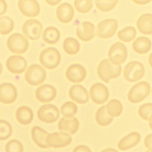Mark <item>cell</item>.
<instances>
[{"label": "cell", "mask_w": 152, "mask_h": 152, "mask_svg": "<svg viewBox=\"0 0 152 152\" xmlns=\"http://www.w3.org/2000/svg\"><path fill=\"white\" fill-rule=\"evenodd\" d=\"M121 66L112 64L108 59H104L98 65L97 73L98 77L104 83L118 77L121 72Z\"/></svg>", "instance_id": "1"}, {"label": "cell", "mask_w": 152, "mask_h": 152, "mask_svg": "<svg viewBox=\"0 0 152 152\" xmlns=\"http://www.w3.org/2000/svg\"><path fill=\"white\" fill-rule=\"evenodd\" d=\"M39 61L44 68L48 69H53L60 64L61 55L56 49L49 47L40 52Z\"/></svg>", "instance_id": "2"}, {"label": "cell", "mask_w": 152, "mask_h": 152, "mask_svg": "<svg viewBox=\"0 0 152 152\" xmlns=\"http://www.w3.org/2000/svg\"><path fill=\"white\" fill-rule=\"evenodd\" d=\"M150 84L145 81H141L134 85L128 93V99L132 103H137L142 101L149 94Z\"/></svg>", "instance_id": "3"}, {"label": "cell", "mask_w": 152, "mask_h": 152, "mask_svg": "<svg viewBox=\"0 0 152 152\" xmlns=\"http://www.w3.org/2000/svg\"><path fill=\"white\" fill-rule=\"evenodd\" d=\"M45 70L38 64H32L28 66L25 72V80L30 86H36L41 84L45 80Z\"/></svg>", "instance_id": "4"}, {"label": "cell", "mask_w": 152, "mask_h": 152, "mask_svg": "<svg viewBox=\"0 0 152 152\" xmlns=\"http://www.w3.org/2000/svg\"><path fill=\"white\" fill-rule=\"evenodd\" d=\"M145 74L144 67L138 61L128 63L124 69V77L128 82H136L140 80Z\"/></svg>", "instance_id": "5"}, {"label": "cell", "mask_w": 152, "mask_h": 152, "mask_svg": "<svg viewBox=\"0 0 152 152\" xmlns=\"http://www.w3.org/2000/svg\"><path fill=\"white\" fill-rule=\"evenodd\" d=\"M7 45L10 52L17 54L26 52L28 48V40L20 33H14L11 35L7 39Z\"/></svg>", "instance_id": "6"}, {"label": "cell", "mask_w": 152, "mask_h": 152, "mask_svg": "<svg viewBox=\"0 0 152 152\" xmlns=\"http://www.w3.org/2000/svg\"><path fill=\"white\" fill-rule=\"evenodd\" d=\"M118 27V23L116 19L103 20L97 24L96 35L100 39H109L115 34Z\"/></svg>", "instance_id": "7"}, {"label": "cell", "mask_w": 152, "mask_h": 152, "mask_svg": "<svg viewBox=\"0 0 152 152\" xmlns=\"http://www.w3.org/2000/svg\"><path fill=\"white\" fill-rule=\"evenodd\" d=\"M127 49L125 45L121 42L113 43L109 49L107 56L109 61L114 64L119 65L125 62L127 58Z\"/></svg>", "instance_id": "8"}, {"label": "cell", "mask_w": 152, "mask_h": 152, "mask_svg": "<svg viewBox=\"0 0 152 152\" xmlns=\"http://www.w3.org/2000/svg\"><path fill=\"white\" fill-rule=\"evenodd\" d=\"M38 119L46 124H52L57 121L59 116V111L56 106L52 104L42 105L37 110Z\"/></svg>", "instance_id": "9"}, {"label": "cell", "mask_w": 152, "mask_h": 152, "mask_svg": "<svg viewBox=\"0 0 152 152\" xmlns=\"http://www.w3.org/2000/svg\"><path fill=\"white\" fill-rule=\"evenodd\" d=\"M42 28V24L34 19H30L26 21L22 27L24 36L31 40H36L39 39Z\"/></svg>", "instance_id": "10"}, {"label": "cell", "mask_w": 152, "mask_h": 152, "mask_svg": "<svg viewBox=\"0 0 152 152\" xmlns=\"http://www.w3.org/2000/svg\"><path fill=\"white\" fill-rule=\"evenodd\" d=\"M89 94L91 100L97 104H104L109 98L107 87L100 83L93 84L90 88Z\"/></svg>", "instance_id": "11"}, {"label": "cell", "mask_w": 152, "mask_h": 152, "mask_svg": "<svg viewBox=\"0 0 152 152\" xmlns=\"http://www.w3.org/2000/svg\"><path fill=\"white\" fill-rule=\"evenodd\" d=\"M72 141V138L69 134L64 132H56L49 134L46 143L49 147L61 148L68 145Z\"/></svg>", "instance_id": "12"}, {"label": "cell", "mask_w": 152, "mask_h": 152, "mask_svg": "<svg viewBox=\"0 0 152 152\" xmlns=\"http://www.w3.org/2000/svg\"><path fill=\"white\" fill-rule=\"evenodd\" d=\"M18 7L22 14L27 17H35L40 11V5L36 0H19Z\"/></svg>", "instance_id": "13"}, {"label": "cell", "mask_w": 152, "mask_h": 152, "mask_svg": "<svg viewBox=\"0 0 152 152\" xmlns=\"http://www.w3.org/2000/svg\"><path fill=\"white\" fill-rule=\"evenodd\" d=\"M17 97L15 87L10 83L0 84V102L5 104L14 103Z\"/></svg>", "instance_id": "14"}, {"label": "cell", "mask_w": 152, "mask_h": 152, "mask_svg": "<svg viewBox=\"0 0 152 152\" xmlns=\"http://www.w3.org/2000/svg\"><path fill=\"white\" fill-rule=\"evenodd\" d=\"M65 76L67 80L72 83L83 81L86 77V71L83 66L78 64L69 65L66 70Z\"/></svg>", "instance_id": "15"}, {"label": "cell", "mask_w": 152, "mask_h": 152, "mask_svg": "<svg viewBox=\"0 0 152 152\" xmlns=\"http://www.w3.org/2000/svg\"><path fill=\"white\" fill-rule=\"evenodd\" d=\"M27 63L26 60L21 56L12 55L9 57L6 61V66L8 70L14 74H20L25 71Z\"/></svg>", "instance_id": "16"}, {"label": "cell", "mask_w": 152, "mask_h": 152, "mask_svg": "<svg viewBox=\"0 0 152 152\" xmlns=\"http://www.w3.org/2000/svg\"><path fill=\"white\" fill-rule=\"evenodd\" d=\"M35 96L40 102L48 103L56 97V90L50 84H43L36 89Z\"/></svg>", "instance_id": "17"}, {"label": "cell", "mask_w": 152, "mask_h": 152, "mask_svg": "<svg viewBox=\"0 0 152 152\" xmlns=\"http://www.w3.org/2000/svg\"><path fill=\"white\" fill-rule=\"evenodd\" d=\"M77 37L83 42H89L95 36L94 25L88 21L81 23L76 28Z\"/></svg>", "instance_id": "18"}, {"label": "cell", "mask_w": 152, "mask_h": 152, "mask_svg": "<svg viewBox=\"0 0 152 152\" xmlns=\"http://www.w3.org/2000/svg\"><path fill=\"white\" fill-rule=\"evenodd\" d=\"M68 94L71 100L78 104H85L89 100V94L87 90L81 85L72 86L69 90Z\"/></svg>", "instance_id": "19"}, {"label": "cell", "mask_w": 152, "mask_h": 152, "mask_svg": "<svg viewBox=\"0 0 152 152\" xmlns=\"http://www.w3.org/2000/svg\"><path fill=\"white\" fill-rule=\"evenodd\" d=\"M74 15V10L72 5L65 2L59 5L56 8V16L57 19L63 24L69 23Z\"/></svg>", "instance_id": "20"}, {"label": "cell", "mask_w": 152, "mask_h": 152, "mask_svg": "<svg viewBox=\"0 0 152 152\" xmlns=\"http://www.w3.org/2000/svg\"><path fill=\"white\" fill-rule=\"evenodd\" d=\"M58 129L62 132L74 134L78 129L79 122L75 117L62 118L58 124Z\"/></svg>", "instance_id": "21"}, {"label": "cell", "mask_w": 152, "mask_h": 152, "mask_svg": "<svg viewBox=\"0 0 152 152\" xmlns=\"http://www.w3.org/2000/svg\"><path fill=\"white\" fill-rule=\"evenodd\" d=\"M140 134L137 132H132L121 138L118 144L121 150H126L135 147L140 141Z\"/></svg>", "instance_id": "22"}, {"label": "cell", "mask_w": 152, "mask_h": 152, "mask_svg": "<svg viewBox=\"0 0 152 152\" xmlns=\"http://www.w3.org/2000/svg\"><path fill=\"white\" fill-rule=\"evenodd\" d=\"M138 31L145 35L152 34V14H144L137 20L136 23Z\"/></svg>", "instance_id": "23"}, {"label": "cell", "mask_w": 152, "mask_h": 152, "mask_svg": "<svg viewBox=\"0 0 152 152\" xmlns=\"http://www.w3.org/2000/svg\"><path fill=\"white\" fill-rule=\"evenodd\" d=\"M31 134L34 142L39 147L42 148H48L46 143V139L49 134L48 132L43 128L35 126L32 128Z\"/></svg>", "instance_id": "24"}, {"label": "cell", "mask_w": 152, "mask_h": 152, "mask_svg": "<svg viewBox=\"0 0 152 152\" xmlns=\"http://www.w3.org/2000/svg\"><path fill=\"white\" fill-rule=\"evenodd\" d=\"M15 117L19 124L23 125H27L32 122L33 119V112L29 107L21 106L17 109Z\"/></svg>", "instance_id": "25"}, {"label": "cell", "mask_w": 152, "mask_h": 152, "mask_svg": "<svg viewBox=\"0 0 152 152\" xmlns=\"http://www.w3.org/2000/svg\"><path fill=\"white\" fill-rule=\"evenodd\" d=\"M134 51L138 54H145L151 49V42L146 37H140L137 38L132 43Z\"/></svg>", "instance_id": "26"}, {"label": "cell", "mask_w": 152, "mask_h": 152, "mask_svg": "<svg viewBox=\"0 0 152 152\" xmlns=\"http://www.w3.org/2000/svg\"><path fill=\"white\" fill-rule=\"evenodd\" d=\"M59 38L60 32L56 27H48L43 31L42 39L48 44H55L58 42Z\"/></svg>", "instance_id": "27"}, {"label": "cell", "mask_w": 152, "mask_h": 152, "mask_svg": "<svg viewBox=\"0 0 152 152\" xmlns=\"http://www.w3.org/2000/svg\"><path fill=\"white\" fill-rule=\"evenodd\" d=\"M62 48L65 53L73 55L77 54L80 49V45L78 41L73 37L66 38L62 43Z\"/></svg>", "instance_id": "28"}, {"label": "cell", "mask_w": 152, "mask_h": 152, "mask_svg": "<svg viewBox=\"0 0 152 152\" xmlns=\"http://www.w3.org/2000/svg\"><path fill=\"white\" fill-rule=\"evenodd\" d=\"M95 119L97 124L102 126H107L113 121V118L107 114L104 106H102L97 109L95 115Z\"/></svg>", "instance_id": "29"}, {"label": "cell", "mask_w": 152, "mask_h": 152, "mask_svg": "<svg viewBox=\"0 0 152 152\" xmlns=\"http://www.w3.org/2000/svg\"><path fill=\"white\" fill-rule=\"evenodd\" d=\"M104 106L107 114L112 118L119 116L122 112V105L118 100L112 99Z\"/></svg>", "instance_id": "30"}, {"label": "cell", "mask_w": 152, "mask_h": 152, "mask_svg": "<svg viewBox=\"0 0 152 152\" xmlns=\"http://www.w3.org/2000/svg\"><path fill=\"white\" fill-rule=\"evenodd\" d=\"M135 28L131 26L126 27L117 33L118 37L123 42H129L132 41L136 36Z\"/></svg>", "instance_id": "31"}, {"label": "cell", "mask_w": 152, "mask_h": 152, "mask_svg": "<svg viewBox=\"0 0 152 152\" xmlns=\"http://www.w3.org/2000/svg\"><path fill=\"white\" fill-rule=\"evenodd\" d=\"M118 4V0H95V5L97 10L102 12L112 11Z\"/></svg>", "instance_id": "32"}, {"label": "cell", "mask_w": 152, "mask_h": 152, "mask_svg": "<svg viewBox=\"0 0 152 152\" xmlns=\"http://www.w3.org/2000/svg\"><path fill=\"white\" fill-rule=\"evenodd\" d=\"M74 6L80 13L86 14L93 8V0H74Z\"/></svg>", "instance_id": "33"}, {"label": "cell", "mask_w": 152, "mask_h": 152, "mask_svg": "<svg viewBox=\"0 0 152 152\" xmlns=\"http://www.w3.org/2000/svg\"><path fill=\"white\" fill-rule=\"evenodd\" d=\"M13 20L8 17H0V34L6 35L9 34L14 28Z\"/></svg>", "instance_id": "34"}, {"label": "cell", "mask_w": 152, "mask_h": 152, "mask_svg": "<svg viewBox=\"0 0 152 152\" xmlns=\"http://www.w3.org/2000/svg\"><path fill=\"white\" fill-rule=\"evenodd\" d=\"M60 112L64 117H73L74 115L77 112V107L73 102H66L61 106Z\"/></svg>", "instance_id": "35"}, {"label": "cell", "mask_w": 152, "mask_h": 152, "mask_svg": "<svg viewBox=\"0 0 152 152\" xmlns=\"http://www.w3.org/2000/svg\"><path fill=\"white\" fill-rule=\"evenodd\" d=\"M12 134V127L10 124L3 119H0V140L8 139Z\"/></svg>", "instance_id": "36"}, {"label": "cell", "mask_w": 152, "mask_h": 152, "mask_svg": "<svg viewBox=\"0 0 152 152\" xmlns=\"http://www.w3.org/2000/svg\"><path fill=\"white\" fill-rule=\"evenodd\" d=\"M23 146L20 141L17 140H11L5 145V152H23Z\"/></svg>", "instance_id": "37"}, {"label": "cell", "mask_w": 152, "mask_h": 152, "mask_svg": "<svg viewBox=\"0 0 152 152\" xmlns=\"http://www.w3.org/2000/svg\"><path fill=\"white\" fill-rule=\"evenodd\" d=\"M138 114L143 120L148 121L152 114V103H145L140 106L138 110Z\"/></svg>", "instance_id": "38"}, {"label": "cell", "mask_w": 152, "mask_h": 152, "mask_svg": "<svg viewBox=\"0 0 152 152\" xmlns=\"http://www.w3.org/2000/svg\"><path fill=\"white\" fill-rule=\"evenodd\" d=\"M72 152H91L90 149L86 145H80L75 147Z\"/></svg>", "instance_id": "39"}, {"label": "cell", "mask_w": 152, "mask_h": 152, "mask_svg": "<svg viewBox=\"0 0 152 152\" xmlns=\"http://www.w3.org/2000/svg\"><path fill=\"white\" fill-rule=\"evenodd\" d=\"M144 145L148 149L152 148V134H148L145 138Z\"/></svg>", "instance_id": "40"}, {"label": "cell", "mask_w": 152, "mask_h": 152, "mask_svg": "<svg viewBox=\"0 0 152 152\" xmlns=\"http://www.w3.org/2000/svg\"><path fill=\"white\" fill-rule=\"evenodd\" d=\"M7 10V4L5 0H0V15L4 14Z\"/></svg>", "instance_id": "41"}, {"label": "cell", "mask_w": 152, "mask_h": 152, "mask_svg": "<svg viewBox=\"0 0 152 152\" xmlns=\"http://www.w3.org/2000/svg\"><path fill=\"white\" fill-rule=\"evenodd\" d=\"M135 4L137 5H146L148 4L151 0H132Z\"/></svg>", "instance_id": "42"}, {"label": "cell", "mask_w": 152, "mask_h": 152, "mask_svg": "<svg viewBox=\"0 0 152 152\" xmlns=\"http://www.w3.org/2000/svg\"><path fill=\"white\" fill-rule=\"evenodd\" d=\"M45 1L48 5L54 6L58 5L61 1V0H45Z\"/></svg>", "instance_id": "43"}, {"label": "cell", "mask_w": 152, "mask_h": 152, "mask_svg": "<svg viewBox=\"0 0 152 152\" xmlns=\"http://www.w3.org/2000/svg\"><path fill=\"white\" fill-rule=\"evenodd\" d=\"M101 152H118V151H116L115 149L114 148H106L103 150H102Z\"/></svg>", "instance_id": "44"}, {"label": "cell", "mask_w": 152, "mask_h": 152, "mask_svg": "<svg viewBox=\"0 0 152 152\" xmlns=\"http://www.w3.org/2000/svg\"><path fill=\"white\" fill-rule=\"evenodd\" d=\"M148 64L150 65V66L152 68V52L150 54L149 56H148Z\"/></svg>", "instance_id": "45"}, {"label": "cell", "mask_w": 152, "mask_h": 152, "mask_svg": "<svg viewBox=\"0 0 152 152\" xmlns=\"http://www.w3.org/2000/svg\"><path fill=\"white\" fill-rule=\"evenodd\" d=\"M148 125H149V127L152 130V114L150 116V117L148 119Z\"/></svg>", "instance_id": "46"}, {"label": "cell", "mask_w": 152, "mask_h": 152, "mask_svg": "<svg viewBox=\"0 0 152 152\" xmlns=\"http://www.w3.org/2000/svg\"><path fill=\"white\" fill-rule=\"evenodd\" d=\"M2 65H1V64L0 62V75L2 73Z\"/></svg>", "instance_id": "47"}, {"label": "cell", "mask_w": 152, "mask_h": 152, "mask_svg": "<svg viewBox=\"0 0 152 152\" xmlns=\"http://www.w3.org/2000/svg\"><path fill=\"white\" fill-rule=\"evenodd\" d=\"M145 152H152V148H149V149H148Z\"/></svg>", "instance_id": "48"}, {"label": "cell", "mask_w": 152, "mask_h": 152, "mask_svg": "<svg viewBox=\"0 0 152 152\" xmlns=\"http://www.w3.org/2000/svg\"><path fill=\"white\" fill-rule=\"evenodd\" d=\"M151 93H152V91H151Z\"/></svg>", "instance_id": "49"}]
</instances>
